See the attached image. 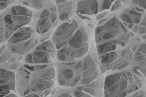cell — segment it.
I'll return each mask as SVG.
<instances>
[{
  "label": "cell",
  "instance_id": "cell-12",
  "mask_svg": "<svg viewBox=\"0 0 146 97\" xmlns=\"http://www.w3.org/2000/svg\"><path fill=\"white\" fill-rule=\"evenodd\" d=\"M117 53L112 52L102 56V61L103 63H108L112 61L117 57Z\"/></svg>",
  "mask_w": 146,
  "mask_h": 97
},
{
  "label": "cell",
  "instance_id": "cell-39",
  "mask_svg": "<svg viewBox=\"0 0 146 97\" xmlns=\"http://www.w3.org/2000/svg\"><path fill=\"white\" fill-rule=\"evenodd\" d=\"M144 56H139L137 57V59L138 60H142L143 59Z\"/></svg>",
  "mask_w": 146,
  "mask_h": 97
},
{
  "label": "cell",
  "instance_id": "cell-6",
  "mask_svg": "<svg viewBox=\"0 0 146 97\" xmlns=\"http://www.w3.org/2000/svg\"><path fill=\"white\" fill-rule=\"evenodd\" d=\"M16 86L14 73L0 68V97H4L12 93Z\"/></svg>",
  "mask_w": 146,
  "mask_h": 97
},
{
  "label": "cell",
  "instance_id": "cell-20",
  "mask_svg": "<svg viewBox=\"0 0 146 97\" xmlns=\"http://www.w3.org/2000/svg\"><path fill=\"white\" fill-rule=\"evenodd\" d=\"M137 51H141L143 53H146V44H141L137 50Z\"/></svg>",
  "mask_w": 146,
  "mask_h": 97
},
{
  "label": "cell",
  "instance_id": "cell-32",
  "mask_svg": "<svg viewBox=\"0 0 146 97\" xmlns=\"http://www.w3.org/2000/svg\"><path fill=\"white\" fill-rule=\"evenodd\" d=\"M101 27L100 26L97 27L96 29V34H99L101 30Z\"/></svg>",
  "mask_w": 146,
  "mask_h": 97
},
{
  "label": "cell",
  "instance_id": "cell-38",
  "mask_svg": "<svg viewBox=\"0 0 146 97\" xmlns=\"http://www.w3.org/2000/svg\"><path fill=\"white\" fill-rule=\"evenodd\" d=\"M81 64V62H80L78 63L75 66L76 68L77 69L80 66Z\"/></svg>",
  "mask_w": 146,
  "mask_h": 97
},
{
  "label": "cell",
  "instance_id": "cell-37",
  "mask_svg": "<svg viewBox=\"0 0 146 97\" xmlns=\"http://www.w3.org/2000/svg\"><path fill=\"white\" fill-rule=\"evenodd\" d=\"M146 32V27H145L140 32L139 34H143L144 33Z\"/></svg>",
  "mask_w": 146,
  "mask_h": 97
},
{
  "label": "cell",
  "instance_id": "cell-2",
  "mask_svg": "<svg viewBox=\"0 0 146 97\" xmlns=\"http://www.w3.org/2000/svg\"><path fill=\"white\" fill-rule=\"evenodd\" d=\"M87 34L82 27L78 28L67 43L58 51V53L64 55L66 60L68 57V52L72 51L69 56L73 59L80 57L85 53L88 50L86 43Z\"/></svg>",
  "mask_w": 146,
  "mask_h": 97
},
{
  "label": "cell",
  "instance_id": "cell-47",
  "mask_svg": "<svg viewBox=\"0 0 146 97\" xmlns=\"http://www.w3.org/2000/svg\"><path fill=\"white\" fill-rule=\"evenodd\" d=\"M141 54H142L139 52H137L136 53V55H141Z\"/></svg>",
  "mask_w": 146,
  "mask_h": 97
},
{
  "label": "cell",
  "instance_id": "cell-42",
  "mask_svg": "<svg viewBox=\"0 0 146 97\" xmlns=\"http://www.w3.org/2000/svg\"><path fill=\"white\" fill-rule=\"evenodd\" d=\"M102 40V39L101 38H96V42H98Z\"/></svg>",
  "mask_w": 146,
  "mask_h": 97
},
{
  "label": "cell",
  "instance_id": "cell-48",
  "mask_svg": "<svg viewBox=\"0 0 146 97\" xmlns=\"http://www.w3.org/2000/svg\"><path fill=\"white\" fill-rule=\"evenodd\" d=\"M137 45H136L133 48V50L134 51H135V49H136V48H137Z\"/></svg>",
  "mask_w": 146,
  "mask_h": 97
},
{
  "label": "cell",
  "instance_id": "cell-28",
  "mask_svg": "<svg viewBox=\"0 0 146 97\" xmlns=\"http://www.w3.org/2000/svg\"><path fill=\"white\" fill-rule=\"evenodd\" d=\"M59 84L60 85H63L65 84V81L63 80H60L58 81Z\"/></svg>",
  "mask_w": 146,
  "mask_h": 97
},
{
  "label": "cell",
  "instance_id": "cell-49",
  "mask_svg": "<svg viewBox=\"0 0 146 97\" xmlns=\"http://www.w3.org/2000/svg\"><path fill=\"white\" fill-rule=\"evenodd\" d=\"M142 38H143V39H146V35H143V36H142Z\"/></svg>",
  "mask_w": 146,
  "mask_h": 97
},
{
  "label": "cell",
  "instance_id": "cell-22",
  "mask_svg": "<svg viewBox=\"0 0 146 97\" xmlns=\"http://www.w3.org/2000/svg\"><path fill=\"white\" fill-rule=\"evenodd\" d=\"M118 1L115 2L111 9V11L114 10L119 7L120 3V1Z\"/></svg>",
  "mask_w": 146,
  "mask_h": 97
},
{
  "label": "cell",
  "instance_id": "cell-14",
  "mask_svg": "<svg viewBox=\"0 0 146 97\" xmlns=\"http://www.w3.org/2000/svg\"><path fill=\"white\" fill-rule=\"evenodd\" d=\"M11 1L0 0V11L7 7L11 4Z\"/></svg>",
  "mask_w": 146,
  "mask_h": 97
},
{
  "label": "cell",
  "instance_id": "cell-43",
  "mask_svg": "<svg viewBox=\"0 0 146 97\" xmlns=\"http://www.w3.org/2000/svg\"><path fill=\"white\" fill-rule=\"evenodd\" d=\"M106 19V18H105L104 19H102V20H100L99 22V23L98 24V25H99L100 24H101L102 22H103Z\"/></svg>",
  "mask_w": 146,
  "mask_h": 97
},
{
  "label": "cell",
  "instance_id": "cell-29",
  "mask_svg": "<svg viewBox=\"0 0 146 97\" xmlns=\"http://www.w3.org/2000/svg\"><path fill=\"white\" fill-rule=\"evenodd\" d=\"M129 12L131 13H132V14H133L134 15H140V16L141 15L139 13H138L137 12H136L135 11H133V10L130 11H129Z\"/></svg>",
  "mask_w": 146,
  "mask_h": 97
},
{
  "label": "cell",
  "instance_id": "cell-1",
  "mask_svg": "<svg viewBox=\"0 0 146 97\" xmlns=\"http://www.w3.org/2000/svg\"><path fill=\"white\" fill-rule=\"evenodd\" d=\"M33 20V27L41 41L49 38L60 23L55 4L49 1L45 7L36 11Z\"/></svg>",
  "mask_w": 146,
  "mask_h": 97
},
{
  "label": "cell",
  "instance_id": "cell-5",
  "mask_svg": "<svg viewBox=\"0 0 146 97\" xmlns=\"http://www.w3.org/2000/svg\"><path fill=\"white\" fill-rule=\"evenodd\" d=\"M40 42L41 43L33 51L26 55V62L30 63L49 62L50 54L48 52L54 51V44L50 38Z\"/></svg>",
  "mask_w": 146,
  "mask_h": 97
},
{
  "label": "cell",
  "instance_id": "cell-8",
  "mask_svg": "<svg viewBox=\"0 0 146 97\" xmlns=\"http://www.w3.org/2000/svg\"><path fill=\"white\" fill-rule=\"evenodd\" d=\"M40 37L32 27H25L20 29L10 38L9 42L16 44Z\"/></svg>",
  "mask_w": 146,
  "mask_h": 97
},
{
  "label": "cell",
  "instance_id": "cell-11",
  "mask_svg": "<svg viewBox=\"0 0 146 97\" xmlns=\"http://www.w3.org/2000/svg\"><path fill=\"white\" fill-rule=\"evenodd\" d=\"M49 2L43 0H31L30 1V4H29L27 2L23 3L26 5L28 6L30 5L33 9H36V11H37L45 7Z\"/></svg>",
  "mask_w": 146,
  "mask_h": 97
},
{
  "label": "cell",
  "instance_id": "cell-21",
  "mask_svg": "<svg viewBox=\"0 0 146 97\" xmlns=\"http://www.w3.org/2000/svg\"><path fill=\"white\" fill-rule=\"evenodd\" d=\"M114 37V36L112 35L111 33H108L105 34L103 36V38L104 40H107L113 38Z\"/></svg>",
  "mask_w": 146,
  "mask_h": 97
},
{
  "label": "cell",
  "instance_id": "cell-25",
  "mask_svg": "<svg viewBox=\"0 0 146 97\" xmlns=\"http://www.w3.org/2000/svg\"><path fill=\"white\" fill-rule=\"evenodd\" d=\"M3 23L2 19L0 18V35L3 33Z\"/></svg>",
  "mask_w": 146,
  "mask_h": 97
},
{
  "label": "cell",
  "instance_id": "cell-41",
  "mask_svg": "<svg viewBox=\"0 0 146 97\" xmlns=\"http://www.w3.org/2000/svg\"><path fill=\"white\" fill-rule=\"evenodd\" d=\"M140 20H139L138 18H136L134 20V22L135 23H138L140 22Z\"/></svg>",
  "mask_w": 146,
  "mask_h": 97
},
{
  "label": "cell",
  "instance_id": "cell-36",
  "mask_svg": "<svg viewBox=\"0 0 146 97\" xmlns=\"http://www.w3.org/2000/svg\"><path fill=\"white\" fill-rule=\"evenodd\" d=\"M126 52V50L125 49L124 50H123L121 53V56L122 57H123L125 54V53Z\"/></svg>",
  "mask_w": 146,
  "mask_h": 97
},
{
  "label": "cell",
  "instance_id": "cell-54",
  "mask_svg": "<svg viewBox=\"0 0 146 97\" xmlns=\"http://www.w3.org/2000/svg\"><path fill=\"white\" fill-rule=\"evenodd\" d=\"M68 97H71V96L70 95Z\"/></svg>",
  "mask_w": 146,
  "mask_h": 97
},
{
  "label": "cell",
  "instance_id": "cell-4",
  "mask_svg": "<svg viewBox=\"0 0 146 97\" xmlns=\"http://www.w3.org/2000/svg\"><path fill=\"white\" fill-rule=\"evenodd\" d=\"M33 12L21 6L13 7L10 14L6 15L4 20L7 27L15 31L28 24L33 19Z\"/></svg>",
  "mask_w": 146,
  "mask_h": 97
},
{
  "label": "cell",
  "instance_id": "cell-33",
  "mask_svg": "<svg viewBox=\"0 0 146 97\" xmlns=\"http://www.w3.org/2000/svg\"><path fill=\"white\" fill-rule=\"evenodd\" d=\"M5 46L3 45L0 48V55L3 52L5 49Z\"/></svg>",
  "mask_w": 146,
  "mask_h": 97
},
{
  "label": "cell",
  "instance_id": "cell-10",
  "mask_svg": "<svg viewBox=\"0 0 146 97\" xmlns=\"http://www.w3.org/2000/svg\"><path fill=\"white\" fill-rule=\"evenodd\" d=\"M84 87H79L74 92L75 97H101L102 88L101 86L93 83Z\"/></svg>",
  "mask_w": 146,
  "mask_h": 97
},
{
  "label": "cell",
  "instance_id": "cell-30",
  "mask_svg": "<svg viewBox=\"0 0 146 97\" xmlns=\"http://www.w3.org/2000/svg\"><path fill=\"white\" fill-rule=\"evenodd\" d=\"M129 64V63H126L125 64H124L123 65H121V66H119V67H118V69H123V68H124V67H125L127 66Z\"/></svg>",
  "mask_w": 146,
  "mask_h": 97
},
{
  "label": "cell",
  "instance_id": "cell-9",
  "mask_svg": "<svg viewBox=\"0 0 146 97\" xmlns=\"http://www.w3.org/2000/svg\"><path fill=\"white\" fill-rule=\"evenodd\" d=\"M41 40V38L38 37L19 44L9 45L8 49L12 53L23 55L38 44Z\"/></svg>",
  "mask_w": 146,
  "mask_h": 97
},
{
  "label": "cell",
  "instance_id": "cell-35",
  "mask_svg": "<svg viewBox=\"0 0 146 97\" xmlns=\"http://www.w3.org/2000/svg\"><path fill=\"white\" fill-rule=\"evenodd\" d=\"M3 36L2 35H0V45L3 41Z\"/></svg>",
  "mask_w": 146,
  "mask_h": 97
},
{
  "label": "cell",
  "instance_id": "cell-13",
  "mask_svg": "<svg viewBox=\"0 0 146 97\" xmlns=\"http://www.w3.org/2000/svg\"><path fill=\"white\" fill-rule=\"evenodd\" d=\"M3 52V53L0 56V63L5 61L9 59L10 57V55L7 51L6 50Z\"/></svg>",
  "mask_w": 146,
  "mask_h": 97
},
{
  "label": "cell",
  "instance_id": "cell-46",
  "mask_svg": "<svg viewBox=\"0 0 146 97\" xmlns=\"http://www.w3.org/2000/svg\"><path fill=\"white\" fill-rule=\"evenodd\" d=\"M132 24H129L128 25V27H129V29H131L132 28Z\"/></svg>",
  "mask_w": 146,
  "mask_h": 97
},
{
  "label": "cell",
  "instance_id": "cell-17",
  "mask_svg": "<svg viewBox=\"0 0 146 97\" xmlns=\"http://www.w3.org/2000/svg\"><path fill=\"white\" fill-rule=\"evenodd\" d=\"M111 1V0H104V1L102 5L103 10L110 8L111 2H112V1Z\"/></svg>",
  "mask_w": 146,
  "mask_h": 97
},
{
  "label": "cell",
  "instance_id": "cell-26",
  "mask_svg": "<svg viewBox=\"0 0 146 97\" xmlns=\"http://www.w3.org/2000/svg\"><path fill=\"white\" fill-rule=\"evenodd\" d=\"M4 97H18V96L15 94L11 93Z\"/></svg>",
  "mask_w": 146,
  "mask_h": 97
},
{
  "label": "cell",
  "instance_id": "cell-24",
  "mask_svg": "<svg viewBox=\"0 0 146 97\" xmlns=\"http://www.w3.org/2000/svg\"><path fill=\"white\" fill-rule=\"evenodd\" d=\"M80 77V76H78L76 77L74 80L72 84V86L75 85L77 83Z\"/></svg>",
  "mask_w": 146,
  "mask_h": 97
},
{
  "label": "cell",
  "instance_id": "cell-7",
  "mask_svg": "<svg viewBox=\"0 0 146 97\" xmlns=\"http://www.w3.org/2000/svg\"><path fill=\"white\" fill-rule=\"evenodd\" d=\"M55 5L60 22L65 21L75 16L76 4L75 1L59 0Z\"/></svg>",
  "mask_w": 146,
  "mask_h": 97
},
{
  "label": "cell",
  "instance_id": "cell-34",
  "mask_svg": "<svg viewBox=\"0 0 146 97\" xmlns=\"http://www.w3.org/2000/svg\"><path fill=\"white\" fill-rule=\"evenodd\" d=\"M24 97H39L36 94H31L30 95Z\"/></svg>",
  "mask_w": 146,
  "mask_h": 97
},
{
  "label": "cell",
  "instance_id": "cell-31",
  "mask_svg": "<svg viewBox=\"0 0 146 97\" xmlns=\"http://www.w3.org/2000/svg\"><path fill=\"white\" fill-rule=\"evenodd\" d=\"M141 25L146 26V17L145 16L142 21V22L141 24Z\"/></svg>",
  "mask_w": 146,
  "mask_h": 97
},
{
  "label": "cell",
  "instance_id": "cell-23",
  "mask_svg": "<svg viewBox=\"0 0 146 97\" xmlns=\"http://www.w3.org/2000/svg\"><path fill=\"white\" fill-rule=\"evenodd\" d=\"M107 13L108 12H104L98 15L96 17V20H98L104 17Z\"/></svg>",
  "mask_w": 146,
  "mask_h": 97
},
{
  "label": "cell",
  "instance_id": "cell-53",
  "mask_svg": "<svg viewBox=\"0 0 146 97\" xmlns=\"http://www.w3.org/2000/svg\"><path fill=\"white\" fill-rule=\"evenodd\" d=\"M137 40H138V41H139V38H137Z\"/></svg>",
  "mask_w": 146,
  "mask_h": 97
},
{
  "label": "cell",
  "instance_id": "cell-15",
  "mask_svg": "<svg viewBox=\"0 0 146 97\" xmlns=\"http://www.w3.org/2000/svg\"><path fill=\"white\" fill-rule=\"evenodd\" d=\"M127 97H145L144 92L141 90L132 94Z\"/></svg>",
  "mask_w": 146,
  "mask_h": 97
},
{
  "label": "cell",
  "instance_id": "cell-51",
  "mask_svg": "<svg viewBox=\"0 0 146 97\" xmlns=\"http://www.w3.org/2000/svg\"><path fill=\"white\" fill-rule=\"evenodd\" d=\"M123 30L126 32H127V30L126 28L123 29Z\"/></svg>",
  "mask_w": 146,
  "mask_h": 97
},
{
  "label": "cell",
  "instance_id": "cell-44",
  "mask_svg": "<svg viewBox=\"0 0 146 97\" xmlns=\"http://www.w3.org/2000/svg\"><path fill=\"white\" fill-rule=\"evenodd\" d=\"M121 27L123 29H124L126 28L125 26L123 24L121 23Z\"/></svg>",
  "mask_w": 146,
  "mask_h": 97
},
{
  "label": "cell",
  "instance_id": "cell-40",
  "mask_svg": "<svg viewBox=\"0 0 146 97\" xmlns=\"http://www.w3.org/2000/svg\"><path fill=\"white\" fill-rule=\"evenodd\" d=\"M138 26H135L134 28L132 29L133 30L134 32H136Z\"/></svg>",
  "mask_w": 146,
  "mask_h": 97
},
{
  "label": "cell",
  "instance_id": "cell-50",
  "mask_svg": "<svg viewBox=\"0 0 146 97\" xmlns=\"http://www.w3.org/2000/svg\"><path fill=\"white\" fill-rule=\"evenodd\" d=\"M143 27L142 26H140L139 29V31L141 30Z\"/></svg>",
  "mask_w": 146,
  "mask_h": 97
},
{
  "label": "cell",
  "instance_id": "cell-3",
  "mask_svg": "<svg viewBox=\"0 0 146 97\" xmlns=\"http://www.w3.org/2000/svg\"><path fill=\"white\" fill-rule=\"evenodd\" d=\"M79 27L78 21L75 16L59 23L50 38L57 49L67 43Z\"/></svg>",
  "mask_w": 146,
  "mask_h": 97
},
{
  "label": "cell",
  "instance_id": "cell-18",
  "mask_svg": "<svg viewBox=\"0 0 146 97\" xmlns=\"http://www.w3.org/2000/svg\"><path fill=\"white\" fill-rule=\"evenodd\" d=\"M132 1L134 3L138 4L140 6L146 9V0H133Z\"/></svg>",
  "mask_w": 146,
  "mask_h": 97
},
{
  "label": "cell",
  "instance_id": "cell-52",
  "mask_svg": "<svg viewBox=\"0 0 146 97\" xmlns=\"http://www.w3.org/2000/svg\"><path fill=\"white\" fill-rule=\"evenodd\" d=\"M131 34L133 36V33H132L131 32Z\"/></svg>",
  "mask_w": 146,
  "mask_h": 97
},
{
  "label": "cell",
  "instance_id": "cell-19",
  "mask_svg": "<svg viewBox=\"0 0 146 97\" xmlns=\"http://www.w3.org/2000/svg\"><path fill=\"white\" fill-rule=\"evenodd\" d=\"M121 17L123 20L125 22L129 23H132V21L127 15L125 14L122 15Z\"/></svg>",
  "mask_w": 146,
  "mask_h": 97
},
{
  "label": "cell",
  "instance_id": "cell-16",
  "mask_svg": "<svg viewBox=\"0 0 146 97\" xmlns=\"http://www.w3.org/2000/svg\"><path fill=\"white\" fill-rule=\"evenodd\" d=\"M64 77L67 79H70L72 77L73 75V71L69 69H66L64 72Z\"/></svg>",
  "mask_w": 146,
  "mask_h": 97
},
{
  "label": "cell",
  "instance_id": "cell-45",
  "mask_svg": "<svg viewBox=\"0 0 146 97\" xmlns=\"http://www.w3.org/2000/svg\"><path fill=\"white\" fill-rule=\"evenodd\" d=\"M136 9L138 11H143V9H139V8H138L136 7Z\"/></svg>",
  "mask_w": 146,
  "mask_h": 97
},
{
  "label": "cell",
  "instance_id": "cell-27",
  "mask_svg": "<svg viewBox=\"0 0 146 97\" xmlns=\"http://www.w3.org/2000/svg\"><path fill=\"white\" fill-rule=\"evenodd\" d=\"M50 73L49 71L47 72H46L44 74H43L42 75L40 76V77H49L50 75Z\"/></svg>",
  "mask_w": 146,
  "mask_h": 97
}]
</instances>
